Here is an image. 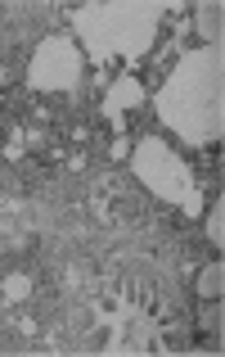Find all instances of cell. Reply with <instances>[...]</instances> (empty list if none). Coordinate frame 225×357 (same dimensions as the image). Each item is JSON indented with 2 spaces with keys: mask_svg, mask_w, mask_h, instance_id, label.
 Instances as JSON below:
<instances>
[{
  "mask_svg": "<svg viewBox=\"0 0 225 357\" xmlns=\"http://www.w3.org/2000/svg\"><path fill=\"white\" fill-rule=\"evenodd\" d=\"M203 294H221V267H208V271H203Z\"/></svg>",
  "mask_w": 225,
  "mask_h": 357,
  "instance_id": "cell-1",
  "label": "cell"
}]
</instances>
